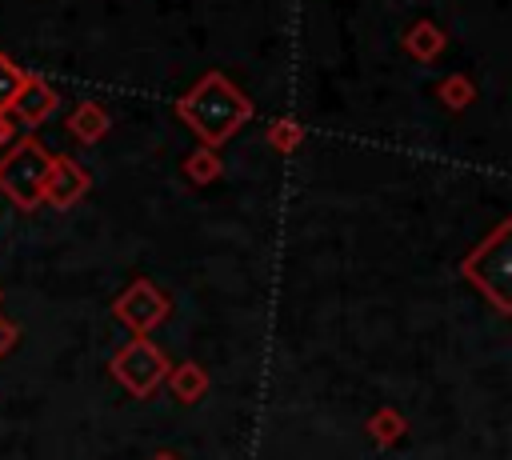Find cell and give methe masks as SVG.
Segmentation results:
<instances>
[{
  "instance_id": "1",
  "label": "cell",
  "mask_w": 512,
  "mask_h": 460,
  "mask_svg": "<svg viewBox=\"0 0 512 460\" xmlns=\"http://www.w3.org/2000/svg\"><path fill=\"white\" fill-rule=\"evenodd\" d=\"M176 116L204 148H224L252 120V100L224 72H204L184 96H176Z\"/></svg>"
},
{
  "instance_id": "2",
  "label": "cell",
  "mask_w": 512,
  "mask_h": 460,
  "mask_svg": "<svg viewBox=\"0 0 512 460\" xmlns=\"http://www.w3.org/2000/svg\"><path fill=\"white\" fill-rule=\"evenodd\" d=\"M460 276L500 312H512V296H508V280H512V220H500L464 260H460Z\"/></svg>"
},
{
  "instance_id": "3",
  "label": "cell",
  "mask_w": 512,
  "mask_h": 460,
  "mask_svg": "<svg viewBox=\"0 0 512 460\" xmlns=\"http://www.w3.org/2000/svg\"><path fill=\"white\" fill-rule=\"evenodd\" d=\"M48 164H52V152L32 132L12 136V144H4V152H0V192L20 212H36L44 204Z\"/></svg>"
},
{
  "instance_id": "4",
  "label": "cell",
  "mask_w": 512,
  "mask_h": 460,
  "mask_svg": "<svg viewBox=\"0 0 512 460\" xmlns=\"http://www.w3.org/2000/svg\"><path fill=\"white\" fill-rule=\"evenodd\" d=\"M168 368H172L168 352H164L156 340H148V336H132V340L120 344V348L112 352V360H108L112 380H116L128 396H136V400H148V396L164 384Z\"/></svg>"
},
{
  "instance_id": "5",
  "label": "cell",
  "mask_w": 512,
  "mask_h": 460,
  "mask_svg": "<svg viewBox=\"0 0 512 460\" xmlns=\"http://www.w3.org/2000/svg\"><path fill=\"white\" fill-rule=\"evenodd\" d=\"M168 312H172V300H168L148 276L132 280V284L112 300V316H116L132 336H148L152 328H160V324L168 320Z\"/></svg>"
},
{
  "instance_id": "6",
  "label": "cell",
  "mask_w": 512,
  "mask_h": 460,
  "mask_svg": "<svg viewBox=\"0 0 512 460\" xmlns=\"http://www.w3.org/2000/svg\"><path fill=\"white\" fill-rule=\"evenodd\" d=\"M88 188H92V180H88V172L72 156H52L48 180H44V204H52V208L64 212V208L80 204L88 196Z\"/></svg>"
},
{
  "instance_id": "7",
  "label": "cell",
  "mask_w": 512,
  "mask_h": 460,
  "mask_svg": "<svg viewBox=\"0 0 512 460\" xmlns=\"http://www.w3.org/2000/svg\"><path fill=\"white\" fill-rule=\"evenodd\" d=\"M60 108V96H56V88L44 80V76H24V84H20V92H16V100H12V108H8V120H20L24 128H40L44 120H52V112Z\"/></svg>"
},
{
  "instance_id": "8",
  "label": "cell",
  "mask_w": 512,
  "mask_h": 460,
  "mask_svg": "<svg viewBox=\"0 0 512 460\" xmlns=\"http://www.w3.org/2000/svg\"><path fill=\"white\" fill-rule=\"evenodd\" d=\"M64 128H68V136H72V140H80V144H96V140H104V136H108L112 116H108V108H104V104H96V100H80V104L68 112Z\"/></svg>"
},
{
  "instance_id": "9",
  "label": "cell",
  "mask_w": 512,
  "mask_h": 460,
  "mask_svg": "<svg viewBox=\"0 0 512 460\" xmlns=\"http://www.w3.org/2000/svg\"><path fill=\"white\" fill-rule=\"evenodd\" d=\"M164 384L172 388V396L180 400V404H200L204 396H208V372L196 364V360H184V364H172L168 368V376H164Z\"/></svg>"
},
{
  "instance_id": "10",
  "label": "cell",
  "mask_w": 512,
  "mask_h": 460,
  "mask_svg": "<svg viewBox=\"0 0 512 460\" xmlns=\"http://www.w3.org/2000/svg\"><path fill=\"white\" fill-rule=\"evenodd\" d=\"M444 44H448V36H444V28H440L436 20H416V24L404 32V52H408L412 60H420V64H432V60L444 52Z\"/></svg>"
},
{
  "instance_id": "11",
  "label": "cell",
  "mask_w": 512,
  "mask_h": 460,
  "mask_svg": "<svg viewBox=\"0 0 512 460\" xmlns=\"http://www.w3.org/2000/svg\"><path fill=\"white\" fill-rule=\"evenodd\" d=\"M364 432L372 436V444H376V448H392V444H396V440L408 432V420H404V412H400V408L380 404V408L368 416Z\"/></svg>"
},
{
  "instance_id": "12",
  "label": "cell",
  "mask_w": 512,
  "mask_h": 460,
  "mask_svg": "<svg viewBox=\"0 0 512 460\" xmlns=\"http://www.w3.org/2000/svg\"><path fill=\"white\" fill-rule=\"evenodd\" d=\"M436 100H440L444 108H452V112H464V108L476 100V84H472L464 72H452V76L436 80Z\"/></svg>"
},
{
  "instance_id": "13",
  "label": "cell",
  "mask_w": 512,
  "mask_h": 460,
  "mask_svg": "<svg viewBox=\"0 0 512 460\" xmlns=\"http://www.w3.org/2000/svg\"><path fill=\"white\" fill-rule=\"evenodd\" d=\"M180 168H184V176H188L192 184H212V180L220 176L224 160H220V152H216V148H204V144H200V148H192V152L184 156V164H180Z\"/></svg>"
},
{
  "instance_id": "14",
  "label": "cell",
  "mask_w": 512,
  "mask_h": 460,
  "mask_svg": "<svg viewBox=\"0 0 512 460\" xmlns=\"http://www.w3.org/2000/svg\"><path fill=\"white\" fill-rule=\"evenodd\" d=\"M264 140H268V148H272V152L288 156V152H296V148L304 144V124H300V120H292V116H276V120L268 124Z\"/></svg>"
},
{
  "instance_id": "15",
  "label": "cell",
  "mask_w": 512,
  "mask_h": 460,
  "mask_svg": "<svg viewBox=\"0 0 512 460\" xmlns=\"http://www.w3.org/2000/svg\"><path fill=\"white\" fill-rule=\"evenodd\" d=\"M24 76H28V72H24L12 56L0 52V116H8V108H12V100H16L20 84H24Z\"/></svg>"
},
{
  "instance_id": "16",
  "label": "cell",
  "mask_w": 512,
  "mask_h": 460,
  "mask_svg": "<svg viewBox=\"0 0 512 460\" xmlns=\"http://www.w3.org/2000/svg\"><path fill=\"white\" fill-rule=\"evenodd\" d=\"M16 336H20V332H16V324H12L8 316H0V356H8V352H12Z\"/></svg>"
},
{
  "instance_id": "17",
  "label": "cell",
  "mask_w": 512,
  "mask_h": 460,
  "mask_svg": "<svg viewBox=\"0 0 512 460\" xmlns=\"http://www.w3.org/2000/svg\"><path fill=\"white\" fill-rule=\"evenodd\" d=\"M12 136H16V124H12L8 116H0V148H4V144H12Z\"/></svg>"
},
{
  "instance_id": "18",
  "label": "cell",
  "mask_w": 512,
  "mask_h": 460,
  "mask_svg": "<svg viewBox=\"0 0 512 460\" xmlns=\"http://www.w3.org/2000/svg\"><path fill=\"white\" fill-rule=\"evenodd\" d=\"M152 460H180V456H176V452H156Z\"/></svg>"
}]
</instances>
